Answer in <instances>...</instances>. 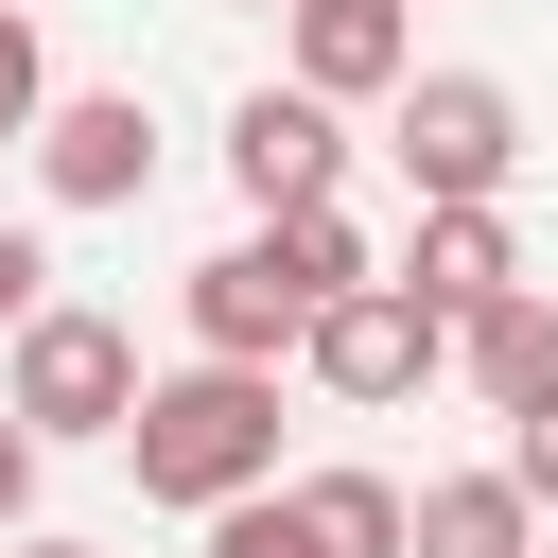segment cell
Instances as JSON below:
<instances>
[{"mask_svg":"<svg viewBox=\"0 0 558 558\" xmlns=\"http://www.w3.org/2000/svg\"><path fill=\"white\" fill-rule=\"evenodd\" d=\"M122 471H140V506H174V523L279 488V366H174V384H140Z\"/></svg>","mask_w":558,"mask_h":558,"instance_id":"6da1fadb","label":"cell"},{"mask_svg":"<svg viewBox=\"0 0 558 558\" xmlns=\"http://www.w3.org/2000/svg\"><path fill=\"white\" fill-rule=\"evenodd\" d=\"M0 418H17L35 453L122 436V418H140V331H122V314H87V296H52V314L17 331V366H0Z\"/></svg>","mask_w":558,"mask_h":558,"instance_id":"7a4b0ae2","label":"cell"},{"mask_svg":"<svg viewBox=\"0 0 558 558\" xmlns=\"http://www.w3.org/2000/svg\"><path fill=\"white\" fill-rule=\"evenodd\" d=\"M401 174H418V209H506L523 105H506L488 70H401Z\"/></svg>","mask_w":558,"mask_h":558,"instance_id":"3957f363","label":"cell"},{"mask_svg":"<svg viewBox=\"0 0 558 558\" xmlns=\"http://www.w3.org/2000/svg\"><path fill=\"white\" fill-rule=\"evenodd\" d=\"M296 366H314V384H331L349 418H401L418 384H453V331H436V314H418L401 279H349V296H331V314L296 331Z\"/></svg>","mask_w":558,"mask_h":558,"instance_id":"277c9868","label":"cell"},{"mask_svg":"<svg viewBox=\"0 0 558 558\" xmlns=\"http://www.w3.org/2000/svg\"><path fill=\"white\" fill-rule=\"evenodd\" d=\"M35 192H52V209H140V192H157V105H140V87H52Z\"/></svg>","mask_w":558,"mask_h":558,"instance_id":"5b68a950","label":"cell"},{"mask_svg":"<svg viewBox=\"0 0 558 558\" xmlns=\"http://www.w3.org/2000/svg\"><path fill=\"white\" fill-rule=\"evenodd\" d=\"M401 70H418V35H401V0H296V52H279V87L296 105H401Z\"/></svg>","mask_w":558,"mask_h":558,"instance_id":"8992f818","label":"cell"},{"mask_svg":"<svg viewBox=\"0 0 558 558\" xmlns=\"http://www.w3.org/2000/svg\"><path fill=\"white\" fill-rule=\"evenodd\" d=\"M227 174H244V209H262V227H279V209H331L349 122H331V105H296V87H244V105H227Z\"/></svg>","mask_w":558,"mask_h":558,"instance_id":"52a82bcc","label":"cell"},{"mask_svg":"<svg viewBox=\"0 0 558 558\" xmlns=\"http://www.w3.org/2000/svg\"><path fill=\"white\" fill-rule=\"evenodd\" d=\"M174 296H192V366H296V331H314V296L262 262V227H244L227 262H192Z\"/></svg>","mask_w":558,"mask_h":558,"instance_id":"ba28073f","label":"cell"},{"mask_svg":"<svg viewBox=\"0 0 558 558\" xmlns=\"http://www.w3.org/2000/svg\"><path fill=\"white\" fill-rule=\"evenodd\" d=\"M541 262H523V227L506 209H418V244H401V296L436 314V331H471L488 296H523Z\"/></svg>","mask_w":558,"mask_h":558,"instance_id":"9c48e42d","label":"cell"},{"mask_svg":"<svg viewBox=\"0 0 558 558\" xmlns=\"http://www.w3.org/2000/svg\"><path fill=\"white\" fill-rule=\"evenodd\" d=\"M453 384H471L488 418H523V401L558 384V279H523V296H488V314L453 331Z\"/></svg>","mask_w":558,"mask_h":558,"instance_id":"30bf717a","label":"cell"},{"mask_svg":"<svg viewBox=\"0 0 558 558\" xmlns=\"http://www.w3.org/2000/svg\"><path fill=\"white\" fill-rule=\"evenodd\" d=\"M401 558H541V506L506 471H436V488H401Z\"/></svg>","mask_w":558,"mask_h":558,"instance_id":"8fae6325","label":"cell"},{"mask_svg":"<svg viewBox=\"0 0 558 558\" xmlns=\"http://www.w3.org/2000/svg\"><path fill=\"white\" fill-rule=\"evenodd\" d=\"M279 488H296V523H314L331 558H401V471L331 453V471H279Z\"/></svg>","mask_w":558,"mask_h":558,"instance_id":"7c38bea8","label":"cell"},{"mask_svg":"<svg viewBox=\"0 0 558 558\" xmlns=\"http://www.w3.org/2000/svg\"><path fill=\"white\" fill-rule=\"evenodd\" d=\"M262 262H279V279H296V296H314V314H331V296H349V279H384V262H366V227H349V209H279V227H262Z\"/></svg>","mask_w":558,"mask_h":558,"instance_id":"4fadbf2b","label":"cell"},{"mask_svg":"<svg viewBox=\"0 0 558 558\" xmlns=\"http://www.w3.org/2000/svg\"><path fill=\"white\" fill-rule=\"evenodd\" d=\"M52 122V52H35V0H0V157H35Z\"/></svg>","mask_w":558,"mask_h":558,"instance_id":"5bb4252c","label":"cell"},{"mask_svg":"<svg viewBox=\"0 0 558 558\" xmlns=\"http://www.w3.org/2000/svg\"><path fill=\"white\" fill-rule=\"evenodd\" d=\"M209 558H331V541L296 523V488H244V506H209Z\"/></svg>","mask_w":558,"mask_h":558,"instance_id":"9a60e30c","label":"cell"},{"mask_svg":"<svg viewBox=\"0 0 558 558\" xmlns=\"http://www.w3.org/2000/svg\"><path fill=\"white\" fill-rule=\"evenodd\" d=\"M488 471H506V488H523V506H541V523H558V384H541V401H523V418H506V453H488Z\"/></svg>","mask_w":558,"mask_h":558,"instance_id":"2e32d148","label":"cell"},{"mask_svg":"<svg viewBox=\"0 0 558 558\" xmlns=\"http://www.w3.org/2000/svg\"><path fill=\"white\" fill-rule=\"evenodd\" d=\"M35 314H52V244H35V227H0V349H17Z\"/></svg>","mask_w":558,"mask_h":558,"instance_id":"e0dca14e","label":"cell"},{"mask_svg":"<svg viewBox=\"0 0 558 558\" xmlns=\"http://www.w3.org/2000/svg\"><path fill=\"white\" fill-rule=\"evenodd\" d=\"M35 471H52V453H35L17 418H0V541H35Z\"/></svg>","mask_w":558,"mask_h":558,"instance_id":"ac0fdd59","label":"cell"},{"mask_svg":"<svg viewBox=\"0 0 558 558\" xmlns=\"http://www.w3.org/2000/svg\"><path fill=\"white\" fill-rule=\"evenodd\" d=\"M0 558H87V541H52V523H35V541H0Z\"/></svg>","mask_w":558,"mask_h":558,"instance_id":"d6986e66","label":"cell"},{"mask_svg":"<svg viewBox=\"0 0 558 558\" xmlns=\"http://www.w3.org/2000/svg\"><path fill=\"white\" fill-rule=\"evenodd\" d=\"M541 558H558V523H541Z\"/></svg>","mask_w":558,"mask_h":558,"instance_id":"ffe728a7","label":"cell"}]
</instances>
